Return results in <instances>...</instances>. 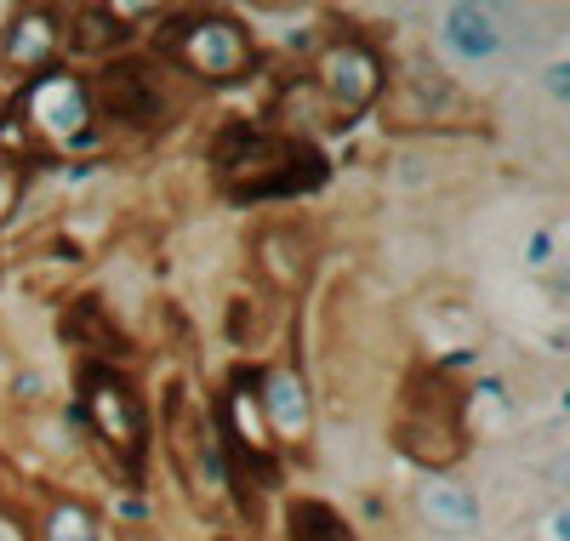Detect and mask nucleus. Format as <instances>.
<instances>
[{
  "label": "nucleus",
  "mask_w": 570,
  "mask_h": 541,
  "mask_svg": "<svg viewBox=\"0 0 570 541\" xmlns=\"http://www.w3.org/2000/svg\"><path fill=\"white\" fill-rule=\"evenodd\" d=\"M46 535H52V541H98V530H91V513H86V508H58L52 524H46Z\"/></svg>",
  "instance_id": "obj_18"
},
{
  "label": "nucleus",
  "mask_w": 570,
  "mask_h": 541,
  "mask_svg": "<svg viewBox=\"0 0 570 541\" xmlns=\"http://www.w3.org/2000/svg\"><path fill=\"white\" fill-rule=\"evenodd\" d=\"M91 97H98L104 120H120V126H160L166 115V91H160V69L142 63V58H120L98 75V86H91Z\"/></svg>",
  "instance_id": "obj_6"
},
{
  "label": "nucleus",
  "mask_w": 570,
  "mask_h": 541,
  "mask_svg": "<svg viewBox=\"0 0 570 541\" xmlns=\"http://www.w3.org/2000/svg\"><path fill=\"white\" fill-rule=\"evenodd\" d=\"M548 91L559 97V104L570 97V63H553V69H548Z\"/></svg>",
  "instance_id": "obj_21"
},
{
  "label": "nucleus",
  "mask_w": 570,
  "mask_h": 541,
  "mask_svg": "<svg viewBox=\"0 0 570 541\" xmlns=\"http://www.w3.org/2000/svg\"><path fill=\"white\" fill-rule=\"evenodd\" d=\"M440 40L456 63H491L502 52V18L491 7H445L440 12Z\"/></svg>",
  "instance_id": "obj_8"
},
{
  "label": "nucleus",
  "mask_w": 570,
  "mask_h": 541,
  "mask_svg": "<svg viewBox=\"0 0 570 541\" xmlns=\"http://www.w3.org/2000/svg\"><path fill=\"white\" fill-rule=\"evenodd\" d=\"M548 252H553V234H548V228H537V234H531V257H525V263H531V268H542V263H548Z\"/></svg>",
  "instance_id": "obj_20"
},
{
  "label": "nucleus",
  "mask_w": 570,
  "mask_h": 541,
  "mask_svg": "<svg viewBox=\"0 0 570 541\" xmlns=\"http://www.w3.org/2000/svg\"><path fill=\"white\" fill-rule=\"evenodd\" d=\"M416 508H422V519L434 524L440 535H473L480 530V496H473L468 484H456V479H434L428 473V484L416 490Z\"/></svg>",
  "instance_id": "obj_10"
},
{
  "label": "nucleus",
  "mask_w": 570,
  "mask_h": 541,
  "mask_svg": "<svg viewBox=\"0 0 570 541\" xmlns=\"http://www.w3.org/2000/svg\"><path fill=\"white\" fill-rule=\"evenodd\" d=\"M285 530H292V541H354V530L343 524V513L325 508V502H292Z\"/></svg>",
  "instance_id": "obj_17"
},
{
  "label": "nucleus",
  "mask_w": 570,
  "mask_h": 541,
  "mask_svg": "<svg viewBox=\"0 0 570 541\" xmlns=\"http://www.w3.org/2000/svg\"><path fill=\"white\" fill-rule=\"evenodd\" d=\"M228 422L234 427H240V433H234V445L228 451H240V456H257V468L268 473V427H263V416H257V405H252V393H246V376L240 382H234V393H228ZM274 479V473H268Z\"/></svg>",
  "instance_id": "obj_15"
},
{
  "label": "nucleus",
  "mask_w": 570,
  "mask_h": 541,
  "mask_svg": "<svg viewBox=\"0 0 570 541\" xmlns=\"http://www.w3.org/2000/svg\"><path fill=\"white\" fill-rule=\"evenodd\" d=\"M58 18L46 7H23L7 29V40H0V63L7 69H46V58L58 52Z\"/></svg>",
  "instance_id": "obj_11"
},
{
  "label": "nucleus",
  "mask_w": 570,
  "mask_h": 541,
  "mask_svg": "<svg viewBox=\"0 0 570 541\" xmlns=\"http://www.w3.org/2000/svg\"><path fill=\"white\" fill-rule=\"evenodd\" d=\"M18 109L29 120H40L46 131H75L86 120V91L75 80H63V75H35L23 86V97H18Z\"/></svg>",
  "instance_id": "obj_9"
},
{
  "label": "nucleus",
  "mask_w": 570,
  "mask_h": 541,
  "mask_svg": "<svg viewBox=\"0 0 570 541\" xmlns=\"http://www.w3.org/2000/svg\"><path fill=\"white\" fill-rule=\"evenodd\" d=\"M166 52L200 80H234L246 75L252 63V40L234 18H217V12H195V18H177L166 29Z\"/></svg>",
  "instance_id": "obj_3"
},
{
  "label": "nucleus",
  "mask_w": 570,
  "mask_h": 541,
  "mask_svg": "<svg viewBox=\"0 0 570 541\" xmlns=\"http://www.w3.org/2000/svg\"><path fill=\"white\" fill-rule=\"evenodd\" d=\"M86 416L109 439V451L137 473L142 451H149V416H142L137 387L126 376H115V371H86Z\"/></svg>",
  "instance_id": "obj_4"
},
{
  "label": "nucleus",
  "mask_w": 570,
  "mask_h": 541,
  "mask_svg": "<svg viewBox=\"0 0 570 541\" xmlns=\"http://www.w3.org/2000/svg\"><path fill=\"white\" fill-rule=\"evenodd\" d=\"M548 535H553V541H570V513H564V508H553V519H548Z\"/></svg>",
  "instance_id": "obj_22"
},
{
  "label": "nucleus",
  "mask_w": 570,
  "mask_h": 541,
  "mask_svg": "<svg viewBox=\"0 0 570 541\" xmlns=\"http://www.w3.org/2000/svg\"><path fill=\"white\" fill-rule=\"evenodd\" d=\"M263 411H268L274 433H285V439H303L308 433V393H303V382L292 371H274L263 382Z\"/></svg>",
  "instance_id": "obj_13"
},
{
  "label": "nucleus",
  "mask_w": 570,
  "mask_h": 541,
  "mask_svg": "<svg viewBox=\"0 0 570 541\" xmlns=\"http://www.w3.org/2000/svg\"><path fill=\"white\" fill-rule=\"evenodd\" d=\"M217 171L240 200H268V194H303L325 183V160L308 142H279L263 131H228L217 142Z\"/></svg>",
  "instance_id": "obj_1"
},
{
  "label": "nucleus",
  "mask_w": 570,
  "mask_h": 541,
  "mask_svg": "<svg viewBox=\"0 0 570 541\" xmlns=\"http://www.w3.org/2000/svg\"><path fill=\"white\" fill-rule=\"evenodd\" d=\"M257 268L268 274L274 291H297V279H303V239L285 234V228H268L257 239Z\"/></svg>",
  "instance_id": "obj_14"
},
{
  "label": "nucleus",
  "mask_w": 570,
  "mask_h": 541,
  "mask_svg": "<svg viewBox=\"0 0 570 541\" xmlns=\"http://www.w3.org/2000/svg\"><path fill=\"white\" fill-rule=\"evenodd\" d=\"M18 206V166H0V223Z\"/></svg>",
  "instance_id": "obj_19"
},
{
  "label": "nucleus",
  "mask_w": 570,
  "mask_h": 541,
  "mask_svg": "<svg viewBox=\"0 0 570 541\" xmlns=\"http://www.w3.org/2000/svg\"><path fill=\"white\" fill-rule=\"evenodd\" d=\"M400 451L422 468H451L462 456V422H456V393L445 376H416L405 393V411H400Z\"/></svg>",
  "instance_id": "obj_2"
},
{
  "label": "nucleus",
  "mask_w": 570,
  "mask_h": 541,
  "mask_svg": "<svg viewBox=\"0 0 570 541\" xmlns=\"http://www.w3.org/2000/svg\"><path fill=\"white\" fill-rule=\"evenodd\" d=\"M126 40V18L109 12V7H80L75 23H69V46L75 52H109V46Z\"/></svg>",
  "instance_id": "obj_16"
},
{
  "label": "nucleus",
  "mask_w": 570,
  "mask_h": 541,
  "mask_svg": "<svg viewBox=\"0 0 570 541\" xmlns=\"http://www.w3.org/2000/svg\"><path fill=\"white\" fill-rule=\"evenodd\" d=\"M320 86H325V97H331L343 115H360L371 97L383 91V63H376L371 46L343 40V46H331V52L320 58Z\"/></svg>",
  "instance_id": "obj_7"
},
{
  "label": "nucleus",
  "mask_w": 570,
  "mask_h": 541,
  "mask_svg": "<svg viewBox=\"0 0 570 541\" xmlns=\"http://www.w3.org/2000/svg\"><path fill=\"white\" fill-rule=\"evenodd\" d=\"M63 342H75V348H91V354H131L126 348V331L104 314V303L98 297H80L69 314H63Z\"/></svg>",
  "instance_id": "obj_12"
},
{
  "label": "nucleus",
  "mask_w": 570,
  "mask_h": 541,
  "mask_svg": "<svg viewBox=\"0 0 570 541\" xmlns=\"http://www.w3.org/2000/svg\"><path fill=\"white\" fill-rule=\"evenodd\" d=\"M166 451L183 473V484L195 490V496H217L228 468H223V451L212 439V422L195 411V400H188V387H171L166 400Z\"/></svg>",
  "instance_id": "obj_5"
}]
</instances>
